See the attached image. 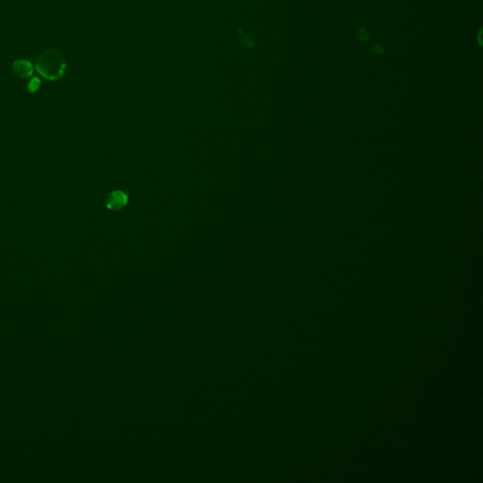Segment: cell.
I'll use <instances>...</instances> for the list:
<instances>
[{
  "label": "cell",
  "instance_id": "obj_1",
  "mask_svg": "<svg viewBox=\"0 0 483 483\" xmlns=\"http://www.w3.org/2000/svg\"><path fill=\"white\" fill-rule=\"evenodd\" d=\"M38 74L47 80L56 81L64 76L66 61L64 56L56 49L44 51L38 57L35 63Z\"/></svg>",
  "mask_w": 483,
  "mask_h": 483
},
{
  "label": "cell",
  "instance_id": "obj_2",
  "mask_svg": "<svg viewBox=\"0 0 483 483\" xmlns=\"http://www.w3.org/2000/svg\"><path fill=\"white\" fill-rule=\"evenodd\" d=\"M128 196L122 191L110 192L106 197V206L111 211H118L127 205Z\"/></svg>",
  "mask_w": 483,
  "mask_h": 483
},
{
  "label": "cell",
  "instance_id": "obj_3",
  "mask_svg": "<svg viewBox=\"0 0 483 483\" xmlns=\"http://www.w3.org/2000/svg\"><path fill=\"white\" fill-rule=\"evenodd\" d=\"M12 72L20 78H28L33 75L35 67L33 64L25 59H16L12 63Z\"/></svg>",
  "mask_w": 483,
  "mask_h": 483
},
{
  "label": "cell",
  "instance_id": "obj_4",
  "mask_svg": "<svg viewBox=\"0 0 483 483\" xmlns=\"http://www.w3.org/2000/svg\"><path fill=\"white\" fill-rule=\"evenodd\" d=\"M41 83L42 82H41V79L39 77H37V76L31 77V79L27 83V91L31 93H36L40 89Z\"/></svg>",
  "mask_w": 483,
  "mask_h": 483
},
{
  "label": "cell",
  "instance_id": "obj_5",
  "mask_svg": "<svg viewBox=\"0 0 483 483\" xmlns=\"http://www.w3.org/2000/svg\"><path fill=\"white\" fill-rule=\"evenodd\" d=\"M368 37H369V34H368L366 29L362 28V29L359 30V32H358V38L361 41H367L368 40Z\"/></svg>",
  "mask_w": 483,
  "mask_h": 483
},
{
  "label": "cell",
  "instance_id": "obj_6",
  "mask_svg": "<svg viewBox=\"0 0 483 483\" xmlns=\"http://www.w3.org/2000/svg\"><path fill=\"white\" fill-rule=\"evenodd\" d=\"M374 49H375V51H376L377 53H382V52H383V48H382L381 45H378V44H376V45H375Z\"/></svg>",
  "mask_w": 483,
  "mask_h": 483
}]
</instances>
